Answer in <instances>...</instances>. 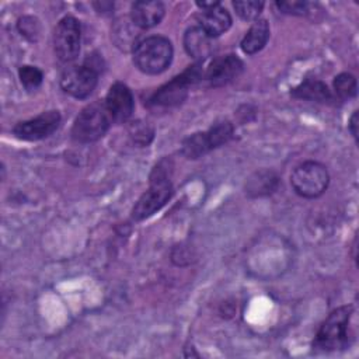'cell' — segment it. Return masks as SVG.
Masks as SVG:
<instances>
[{
	"instance_id": "cell-1",
	"label": "cell",
	"mask_w": 359,
	"mask_h": 359,
	"mask_svg": "<svg viewBox=\"0 0 359 359\" xmlns=\"http://www.w3.org/2000/svg\"><path fill=\"white\" fill-rule=\"evenodd\" d=\"M172 163L170 158L160 160L151 174L149 189L142 194L132 209V219L135 222H142L156 212H158L172 196V184H171Z\"/></svg>"
},
{
	"instance_id": "cell-2",
	"label": "cell",
	"mask_w": 359,
	"mask_h": 359,
	"mask_svg": "<svg viewBox=\"0 0 359 359\" xmlns=\"http://www.w3.org/2000/svg\"><path fill=\"white\" fill-rule=\"evenodd\" d=\"M172 43L161 35H151L133 48V63L144 74H160L172 62Z\"/></svg>"
},
{
	"instance_id": "cell-3",
	"label": "cell",
	"mask_w": 359,
	"mask_h": 359,
	"mask_svg": "<svg viewBox=\"0 0 359 359\" xmlns=\"http://www.w3.org/2000/svg\"><path fill=\"white\" fill-rule=\"evenodd\" d=\"M352 317V306H341L332 310L320 325L313 341L316 352H335L348 348V327Z\"/></svg>"
},
{
	"instance_id": "cell-4",
	"label": "cell",
	"mask_w": 359,
	"mask_h": 359,
	"mask_svg": "<svg viewBox=\"0 0 359 359\" xmlns=\"http://www.w3.org/2000/svg\"><path fill=\"white\" fill-rule=\"evenodd\" d=\"M112 119L104 102H91L76 116L72 126V137L77 143H93L100 140L109 129Z\"/></svg>"
},
{
	"instance_id": "cell-5",
	"label": "cell",
	"mask_w": 359,
	"mask_h": 359,
	"mask_svg": "<svg viewBox=\"0 0 359 359\" xmlns=\"http://www.w3.org/2000/svg\"><path fill=\"white\" fill-rule=\"evenodd\" d=\"M202 62H196L192 66H188L180 76L174 77L164 86H161L149 100V104L153 107L171 108L177 107L185 101L188 95L189 86L203 80Z\"/></svg>"
},
{
	"instance_id": "cell-6",
	"label": "cell",
	"mask_w": 359,
	"mask_h": 359,
	"mask_svg": "<svg viewBox=\"0 0 359 359\" xmlns=\"http://www.w3.org/2000/svg\"><path fill=\"white\" fill-rule=\"evenodd\" d=\"M290 184L299 196L313 199L325 192L330 184V174L324 164L310 160L299 164L293 170Z\"/></svg>"
},
{
	"instance_id": "cell-7",
	"label": "cell",
	"mask_w": 359,
	"mask_h": 359,
	"mask_svg": "<svg viewBox=\"0 0 359 359\" xmlns=\"http://www.w3.org/2000/svg\"><path fill=\"white\" fill-rule=\"evenodd\" d=\"M81 45L80 22L72 17H63L53 32V48L59 60L69 63L77 59Z\"/></svg>"
},
{
	"instance_id": "cell-8",
	"label": "cell",
	"mask_w": 359,
	"mask_h": 359,
	"mask_svg": "<svg viewBox=\"0 0 359 359\" xmlns=\"http://www.w3.org/2000/svg\"><path fill=\"white\" fill-rule=\"evenodd\" d=\"M98 74L97 70L87 65L72 66L62 73L60 87L66 94L77 100H84L94 91L98 83Z\"/></svg>"
},
{
	"instance_id": "cell-9",
	"label": "cell",
	"mask_w": 359,
	"mask_h": 359,
	"mask_svg": "<svg viewBox=\"0 0 359 359\" xmlns=\"http://www.w3.org/2000/svg\"><path fill=\"white\" fill-rule=\"evenodd\" d=\"M60 125V114L55 109L39 114L35 118L18 122L13 128V135L21 140L35 142L50 136Z\"/></svg>"
},
{
	"instance_id": "cell-10",
	"label": "cell",
	"mask_w": 359,
	"mask_h": 359,
	"mask_svg": "<svg viewBox=\"0 0 359 359\" xmlns=\"http://www.w3.org/2000/svg\"><path fill=\"white\" fill-rule=\"evenodd\" d=\"M104 105L112 122H116V123L126 122L132 116V112L135 108L133 94L126 84L116 81L109 87L105 95Z\"/></svg>"
},
{
	"instance_id": "cell-11",
	"label": "cell",
	"mask_w": 359,
	"mask_h": 359,
	"mask_svg": "<svg viewBox=\"0 0 359 359\" xmlns=\"http://www.w3.org/2000/svg\"><path fill=\"white\" fill-rule=\"evenodd\" d=\"M243 67L241 59L236 55L219 56L215 57L203 72V80H206L210 87H222L238 77Z\"/></svg>"
},
{
	"instance_id": "cell-12",
	"label": "cell",
	"mask_w": 359,
	"mask_h": 359,
	"mask_svg": "<svg viewBox=\"0 0 359 359\" xmlns=\"http://www.w3.org/2000/svg\"><path fill=\"white\" fill-rule=\"evenodd\" d=\"M165 14V7L158 0L135 1L130 7V21L140 29H149L158 25Z\"/></svg>"
},
{
	"instance_id": "cell-13",
	"label": "cell",
	"mask_w": 359,
	"mask_h": 359,
	"mask_svg": "<svg viewBox=\"0 0 359 359\" xmlns=\"http://www.w3.org/2000/svg\"><path fill=\"white\" fill-rule=\"evenodd\" d=\"M184 48L191 57L203 62L215 52V42L199 25H194L184 34Z\"/></svg>"
},
{
	"instance_id": "cell-14",
	"label": "cell",
	"mask_w": 359,
	"mask_h": 359,
	"mask_svg": "<svg viewBox=\"0 0 359 359\" xmlns=\"http://www.w3.org/2000/svg\"><path fill=\"white\" fill-rule=\"evenodd\" d=\"M198 21L199 27L213 39L231 27V15L222 4L209 10H202Z\"/></svg>"
},
{
	"instance_id": "cell-15",
	"label": "cell",
	"mask_w": 359,
	"mask_h": 359,
	"mask_svg": "<svg viewBox=\"0 0 359 359\" xmlns=\"http://www.w3.org/2000/svg\"><path fill=\"white\" fill-rule=\"evenodd\" d=\"M279 175L268 168L252 172L245 182V194L250 198H261L273 194L279 187Z\"/></svg>"
},
{
	"instance_id": "cell-16",
	"label": "cell",
	"mask_w": 359,
	"mask_h": 359,
	"mask_svg": "<svg viewBox=\"0 0 359 359\" xmlns=\"http://www.w3.org/2000/svg\"><path fill=\"white\" fill-rule=\"evenodd\" d=\"M292 97L299 98V100H309V101H316V102H323L328 104L334 101L332 93L328 90L327 84H324L320 80L316 79H307L303 83H300L297 87H294L290 91Z\"/></svg>"
},
{
	"instance_id": "cell-17",
	"label": "cell",
	"mask_w": 359,
	"mask_h": 359,
	"mask_svg": "<svg viewBox=\"0 0 359 359\" xmlns=\"http://www.w3.org/2000/svg\"><path fill=\"white\" fill-rule=\"evenodd\" d=\"M271 35L269 24L266 20H257L245 32L244 38L241 39V50L247 55H254L259 52L268 42Z\"/></svg>"
},
{
	"instance_id": "cell-18",
	"label": "cell",
	"mask_w": 359,
	"mask_h": 359,
	"mask_svg": "<svg viewBox=\"0 0 359 359\" xmlns=\"http://www.w3.org/2000/svg\"><path fill=\"white\" fill-rule=\"evenodd\" d=\"M213 150L206 132H196L182 140L181 154L189 160L199 158Z\"/></svg>"
},
{
	"instance_id": "cell-19",
	"label": "cell",
	"mask_w": 359,
	"mask_h": 359,
	"mask_svg": "<svg viewBox=\"0 0 359 359\" xmlns=\"http://www.w3.org/2000/svg\"><path fill=\"white\" fill-rule=\"evenodd\" d=\"M334 90L335 95L342 100H351L356 97L358 93V81L353 74L351 73H341L334 79Z\"/></svg>"
},
{
	"instance_id": "cell-20",
	"label": "cell",
	"mask_w": 359,
	"mask_h": 359,
	"mask_svg": "<svg viewBox=\"0 0 359 359\" xmlns=\"http://www.w3.org/2000/svg\"><path fill=\"white\" fill-rule=\"evenodd\" d=\"M265 3L261 0H236L233 1V7L237 15L245 21H257L259 14L262 13Z\"/></svg>"
},
{
	"instance_id": "cell-21",
	"label": "cell",
	"mask_w": 359,
	"mask_h": 359,
	"mask_svg": "<svg viewBox=\"0 0 359 359\" xmlns=\"http://www.w3.org/2000/svg\"><path fill=\"white\" fill-rule=\"evenodd\" d=\"M233 132H234L233 125L229 121L217 122L206 130L208 137H209L210 144H212L213 149H217L222 144L227 143L233 137Z\"/></svg>"
},
{
	"instance_id": "cell-22",
	"label": "cell",
	"mask_w": 359,
	"mask_h": 359,
	"mask_svg": "<svg viewBox=\"0 0 359 359\" xmlns=\"http://www.w3.org/2000/svg\"><path fill=\"white\" fill-rule=\"evenodd\" d=\"M18 77L27 91L36 90L43 81V73L36 66L24 65L18 69Z\"/></svg>"
},
{
	"instance_id": "cell-23",
	"label": "cell",
	"mask_w": 359,
	"mask_h": 359,
	"mask_svg": "<svg viewBox=\"0 0 359 359\" xmlns=\"http://www.w3.org/2000/svg\"><path fill=\"white\" fill-rule=\"evenodd\" d=\"M129 135L139 146H147L154 137V129L143 121H135L129 125Z\"/></svg>"
},
{
	"instance_id": "cell-24",
	"label": "cell",
	"mask_w": 359,
	"mask_h": 359,
	"mask_svg": "<svg viewBox=\"0 0 359 359\" xmlns=\"http://www.w3.org/2000/svg\"><path fill=\"white\" fill-rule=\"evenodd\" d=\"M17 28H18V32L31 42H35L39 36V32H41L39 21L35 17H31V15L21 17L17 22Z\"/></svg>"
},
{
	"instance_id": "cell-25",
	"label": "cell",
	"mask_w": 359,
	"mask_h": 359,
	"mask_svg": "<svg viewBox=\"0 0 359 359\" xmlns=\"http://www.w3.org/2000/svg\"><path fill=\"white\" fill-rule=\"evenodd\" d=\"M279 11L289 15H306L309 13V3L307 1H276L275 3Z\"/></svg>"
},
{
	"instance_id": "cell-26",
	"label": "cell",
	"mask_w": 359,
	"mask_h": 359,
	"mask_svg": "<svg viewBox=\"0 0 359 359\" xmlns=\"http://www.w3.org/2000/svg\"><path fill=\"white\" fill-rule=\"evenodd\" d=\"M93 6L100 14H109L114 8V3L111 1H98V3H93Z\"/></svg>"
},
{
	"instance_id": "cell-27",
	"label": "cell",
	"mask_w": 359,
	"mask_h": 359,
	"mask_svg": "<svg viewBox=\"0 0 359 359\" xmlns=\"http://www.w3.org/2000/svg\"><path fill=\"white\" fill-rule=\"evenodd\" d=\"M349 132L352 133V136L355 137V142H358V111H353L349 123H348Z\"/></svg>"
},
{
	"instance_id": "cell-28",
	"label": "cell",
	"mask_w": 359,
	"mask_h": 359,
	"mask_svg": "<svg viewBox=\"0 0 359 359\" xmlns=\"http://www.w3.org/2000/svg\"><path fill=\"white\" fill-rule=\"evenodd\" d=\"M219 4H220V1H196V6L202 10H209V8H213Z\"/></svg>"
}]
</instances>
